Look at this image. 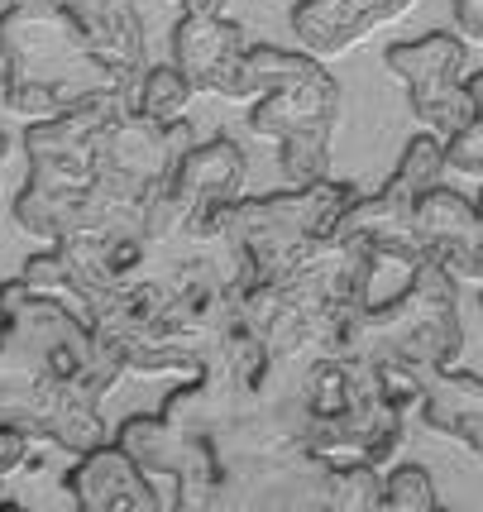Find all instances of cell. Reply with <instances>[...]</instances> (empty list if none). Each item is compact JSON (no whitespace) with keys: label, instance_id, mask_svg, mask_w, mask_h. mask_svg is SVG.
Masks as SVG:
<instances>
[{"label":"cell","instance_id":"obj_1","mask_svg":"<svg viewBox=\"0 0 483 512\" xmlns=\"http://www.w3.org/2000/svg\"><path fill=\"white\" fill-rule=\"evenodd\" d=\"M0 58H5V87L0 101L15 120H53L72 111L77 101L125 91L96 48L82 39L63 0L48 5H5L0 15ZM130 96V91H125Z\"/></svg>","mask_w":483,"mask_h":512},{"label":"cell","instance_id":"obj_2","mask_svg":"<svg viewBox=\"0 0 483 512\" xmlns=\"http://www.w3.org/2000/svg\"><path fill=\"white\" fill-rule=\"evenodd\" d=\"M249 67L264 96L249 101V130L278 144V173L287 187H311L330 178V134L345 111V91L321 58L307 48L278 44L249 48Z\"/></svg>","mask_w":483,"mask_h":512},{"label":"cell","instance_id":"obj_3","mask_svg":"<svg viewBox=\"0 0 483 512\" xmlns=\"http://www.w3.org/2000/svg\"><path fill=\"white\" fill-rule=\"evenodd\" d=\"M464 350L460 321V283L436 264L421 259L397 297L369 302L345 355L374 359V364H407L417 374L450 369Z\"/></svg>","mask_w":483,"mask_h":512},{"label":"cell","instance_id":"obj_4","mask_svg":"<svg viewBox=\"0 0 483 512\" xmlns=\"http://www.w3.org/2000/svg\"><path fill=\"white\" fill-rule=\"evenodd\" d=\"M464 63H469V44L460 34H421L383 48V67L407 87V106L421 120V130L440 139H450L474 115V101L464 91Z\"/></svg>","mask_w":483,"mask_h":512},{"label":"cell","instance_id":"obj_5","mask_svg":"<svg viewBox=\"0 0 483 512\" xmlns=\"http://www.w3.org/2000/svg\"><path fill=\"white\" fill-rule=\"evenodd\" d=\"M249 178V158L230 134H216L206 144H192L187 154L177 158L173 178H168V197H163V240H192L201 245L206 230L216 221L220 206L244 192Z\"/></svg>","mask_w":483,"mask_h":512},{"label":"cell","instance_id":"obj_6","mask_svg":"<svg viewBox=\"0 0 483 512\" xmlns=\"http://www.w3.org/2000/svg\"><path fill=\"white\" fill-rule=\"evenodd\" d=\"M173 67L206 96L230 106L259 101L264 87L249 67V34L240 20L225 15H182L173 24Z\"/></svg>","mask_w":483,"mask_h":512},{"label":"cell","instance_id":"obj_7","mask_svg":"<svg viewBox=\"0 0 483 512\" xmlns=\"http://www.w3.org/2000/svg\"><path fill=\"white\" fill-rule=\"evenodd\" d=\"M421 0H297L292 5V39L311 58H345L359 44H369L378 29L407 20Z\"/></svg>","mask_w":483,"mask_h":512},{"label":"cell","instance_id":"obj_8","mask_svg":"<svg viewBox=\"0 0 483 512\" xmlns=\"http://www.w3.org/2000/svg\"><path fill=\"white\" fill-rule=\"evenodd\" d=\"M417 240L426 259H436L455 283H474L483 288V216L469 197L455 187H431L417 201Z\"/></svg>","mask_w":483,"mask_h":512},{"label":"cell","instance_id":"obj_9","mask_svg":"<svg viewBox=\"0 0 483 512\" xmlns=\"http://www.w3.org/2000/svg\"><path fill=\"white\" fill-rule=\"evenodd\" d=\"M63 489L77 498V508H87V512H158L163 508L154 479L134 465L115 441L77 455V465L63 474Z\"/></svg>","mask_w":483,"mask_h":512},{"label":"cell","instance_id":"obj_10","mask_svg":"<svg viewBox=\"0 0 483 512\" xmlns=\"http://www.w3.org/2000/svg\"><path fill=\"white\" fill-rule=\"evenodd\" d=\"M72 24L82 29V39L96 48V58L120 77V87L134 91V82L149 67V44H144V20H139V0H63Z\"/></svg>","mask_w":483,"mask_h":512},{"label":"cell","instance_id":"obj_11","mask_svg":"<svg viewBox=\"0 0 483 512\" xmlns=\"http://www.w3.org/2000/svg\"><path fill=\"white\" fill-rule=\"evenodd\" d=\"M417 412L436 436L460 441V446H469L483 460V379L479 374H460L455 364L426 374Z\"/></svg>","mask_w":483,"mask_h":512},{"label":"cell","instance_id":"obj_12","mask_svg":"<svg viewBox=\"0 0 483 512\" xmlns=\"http://www.w3.org/2000/svg\"><path fill=\"white\" fill-rule=\"evenodd\" d=\"M440 173H445V139H440V134H431V130H421L417 139L402 149L393 178L383 182V192H388L393 201L417 206V201L440 182Z\"/></svg>","mask_w":483,"mask_h":512},{"label":"cell","instance_id":"obj_13","mask_svg":"<svg viewBox=\"0 0 483 512\" xmlns=\"http://www.w3.org/2000/svg\"><path fill=\"white\" fill-rule=\"evenodd\" d=\"M192 96H197V87L177 72L173 63H163V67H144V77L134 82L130 91V101H134V111L139 115H149V120H187V111H192Z\"/></svg>","mask_w":483,"mask_h":512},{"label":"cell","instance_id":"obj_14","mask_svg":"<svg viewBox=\"0 0 483 512\" xmlns=\"http://www.w3.org/2000/svg\"><path fill=\"white\" fill-rule=\"evenodd\" d=\"M321 503H326V508H345V512L383 508V469H374L369 460H340V465H326Z\"/></svg>","mask_w":483,"mask_h":512},{"label":"cell","instance_id":"obj_15","mask_svg":"<svg viewBox=\"0 0 483 512\" xmlns=\"http://www.w3.org/2000/svg\"><path fill=\"white\" fill-rule=\"evenodd\" d=\"M44 441L53 450H63V455H87V450L106 446L110 441V426L106 417H101V402H87V398H67L63 407H58V417L48 422Z\"/></svg>","mask_w":483,"mask_h":512},{"label":"cell","instance_id":"obj_16","mask_svg":"<svg viewBox=\"0 0 483 512\" xmlns=\"http://www.w3.org/2000/svg\"><path fill=\"white\" fill-rule=\"evenodd\" d=\"M29 288L39 292V297H53V302H63L67 312L77 316L82 326H91V312L87 302H82V292H77V283H72V273H67L63 254H58V245H48L44 254H34V259H24V273H20Z\"/></svg>","mask_w":483,"mask_h":512},{"label":"cell","instance_id":"obj_17","mask_svg":"<svg viewBox=\"0 0 483 512\" xmlns=\"http://www.w3.org/2000/svg\"><path fill=\"white\" fill-rule=\"evenodd\" d=\"M464 91H469V101H474V115L445 139V168H455L460 178L483 182V72L464 77Z\"/></svg>","mask_w":483,"mask_h":512},{"label":"cell","instance_id":"obj_18","mask_svg":"<svg viewBox=\"0 0 483 512\" xmlns=\"http://www.w3.org/2000/svg\"><path fill=\"white\" fill-rule=\"evenodd\" d=\"M383 508L393 512H436V484H431V469L426 465H388L383 469Z\"/></svg>","mask_w":483,"mask_h":512},{"label":"cell","instance_id":"obj_19","mask_svg":"<svg viewBox=\"0 0 483 512\" xmlns=\"http://www.w3.org/2000/svg\"><path fill=\"white\" fill-rule=\"evenodd\" d=\"M29 450H34V436L15 422H0V479H10V474H20L24 460H29Z\"/></svg>","mask_w":483,"mask_h":512},{"label":"cell","instance_id":"obj_20","mask_svg":"<svg viewBox=\"0 0 483 512\" xmlns=\"http://www.w3.org/2000/svg\"><path fill=\"white\" fill-rule=\"evenodd\" d=\"M455 29L464 44L483 48V0H455Z\"/></svg>","mask_w":483,"mask_h":512},{"label":"cell","instance_id":"obj_21","mask_svg":"<svg viewBox=\"0 0 483 512\" xmlns=\"http://www.w3.org/2000/svg\"><path fill=\"white\" fill-rule=\"evenodd\" d=\"M182 5V15H225L230 10V0H177Z\"/></svg>","mask_w":483,"mask_h":512},{"label":"cell","instance_id":"obj_22","mask_svg":"<svg viewBox=\"0 0 483 512\" xmlns=\"http://www.w3.org/2000/svg\"><path fill=\"white\" fill-rule=\"evenodd\" d=\"M10 149H15V139H10V130H0V163L10 158Z\"/></svg>","mask_w":483,"mask_h":512},{"label":"cell","instance_id":"obj_23","mask_svg":"<svg viewBox=\"0 0 483 512\" xmlns=\"http://www.w3.org/2000/svg\"><path fill=\"white\" fill-rule=\"evenodd\" d=\"M0 216H5V163H0Z\"/></svg>","mask_w":483,"mask_h":512},{"label":"cell","instance_id":"obj_24","mask_svg":"<svg viewBox=\"0 0 483 512\" xmlns=\"http://www.w3.org/2000/svg\"><path fill=\"white\" fill-rule=\"evenodd\" d=\"M5 5H48V0H5Z\"/></svg>","mask_w":483,"mask_h":512},{"label":"cell","instance_id":"obj_25","mask_svg":"<svg viewBox=\"0 0 483 512\" xmlns=\"http://www.w3.org/2000/svg\"><path fill=\"white\" fill-rule=\"evenodd\" d=\"M474 206H479V216H483V192H479V201H474Z\"/></svg>","mask_w":483,"mask_h":512},{"label":"cell","instance_id":"obj_26","mask_svg":"<svg viewBox=\"0 0 483 512\" xmlns=\"http://www.w3.org/2000/svg\"><path fill=\"white\" fill-rule=\"evenodd\" d=\"M0 87H5V67H0Z\"/></svg>","mask_w":483,"mask_h":512}]
</instances>
